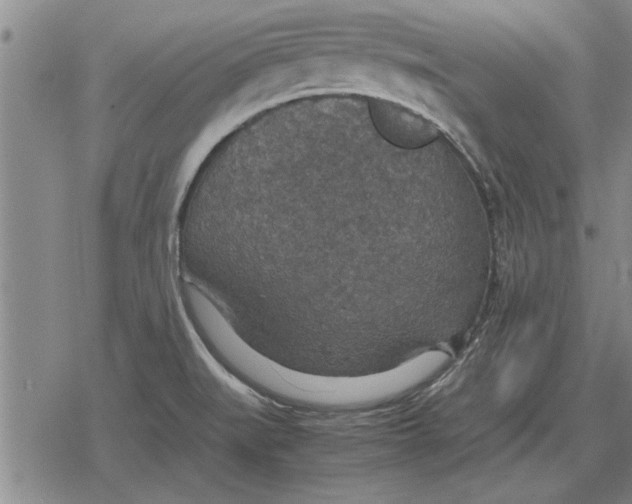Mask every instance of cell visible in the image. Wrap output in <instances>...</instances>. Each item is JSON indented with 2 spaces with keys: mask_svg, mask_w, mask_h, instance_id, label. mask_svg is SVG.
<instances>
[{
  "mask_svg": "<svg viewBox=\"0 0 632 504\" xmlns=\"http://www.w3.org/2000/svg\"><path fill=\"white\" fill-rule=\"evenodd\" d=\"M370 112L381 134L401 147L424 146L439 134L431 120L393 101L374 99L370 102Z\"/></svg>",
  "mask_w": 632,
  "mask_h": 504,
  "instance_id": "obj_1",
  "label": "cell"
}]
</instances>
